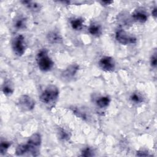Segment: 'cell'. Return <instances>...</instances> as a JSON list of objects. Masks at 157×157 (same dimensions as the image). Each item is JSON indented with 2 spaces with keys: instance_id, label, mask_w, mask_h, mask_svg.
Masks as SVG:
<instances>
[{
  "instance_id": "6da1fadb",
  "label": "cell",
  "mask_w": 157,
  "mask_h": 157,
  "mask_svg": "<svg viewBox=\"0 0 157 157\" xmlns=\"http://www.w3.org/2000/svg\"><path fill=\"white\" fill-rule=\"evenodd\" d=\"M42 139L40 134L34 133L32 134L26 144H22L17 146L15 153L18 156H23L26 153L37 156L39 154Z\"/></svg>"
},
{
  "instance_id": "7a4b0ae2",
  "label": "cell",
  "mask_w": 157,
  "mask_h": 157,
  "mask_svg": "<svg viewBox=\"0 0 157 157\" xmlns=\"http://www.w3.org/2000/svg\"><path fill=\"white\" fill-rule=\"evenodd\" d=\"M36 60L39 69L43 72L50 71L54 65L53 60L48 55L47 50L45 48L41 49L37 52Z\"/></svg>"
},
{
  "instance_id": "3957f363",
  "label": "cell",
  "mask_w": 157,
  "mask_h": 157,
  "mask_svg": "<svg viewBox=\"0 0 157 157\" xmlns=\"http://www.w3.org/2000/svg\"><path fill=\"white\" fill-rule=\"evenodd\" d=\"M59 96L58 88L53 85H48L40 95V101L46 104H50L57 99Z\"/></svg>"
},
{
  "instance_id": "277c9868",
  "label": "cell",
  "mask_w": 157,
  "mask_h": 157,
  "mask_svg": "<svg viewBox=\"0 0 157 157\" xmlns=\"http://www.w3.org/2000/svg\"><path fill=\"white\" fill-rule=\"evenodd\" d=\"M12 48L13 53L16 55L18 56H22L25 53L26 48L25 37L21 34L15 37L12 42Z\"/></svg>"
},
{
  "instance_id": "5b68a950",
  "label": "cell",
  "mask_w": 157,
  "mask_h": 157,
  "mask_svg": "<svg viewBox=\"0 0 157 157\" xmlns=\"http://www.w3.org/2000/svg\"><path fill=\"white\" fill-rule=\"evenodd\" d=\"M115 39L119 43L123 45L133 44L137 41L135 36L129 34L123 29H119L116 31Z\"/></svg>"
},
{
  "instance_id": "8992f818",
  "label": "cell",
  "mask_w": 157,
  "mask_h": 157,
  "mask_svg": "<svg viewBox=\"0 0 157 157\" xmlns=\"http://www.w3.org/2000/svg\"><path fill=\"white\" fill-rule=\"evenodd\" d=\"M18 104L21 109L26 111L32 110L35 107L34 100L28 95H21L18 99Z\"/></svg>"
},
{
  "instance_id": "52a82bcc",
  "label": "cell",
  "mask_w": 157,
  "mask_h": 157,
  "mask_svg": "<svg viewBox=\"0 0 157 157\" xmlns=\"http://www.w3.org/2000/svg\"><path fill=\"white\" fill-rule=\"evenodd\" d=\"M99 66L104 71H113L115 67V61L112 57L105 56L99 61Z\"/></svg>"
},
{
  "instance_id": "ba28073f",
  "label": "cell",
  "mask_w": 157,
  "mask_h": 157,
  "mask_svg": "<svg viewBox=\"0 0 157 157\" xmlns=\"http://www.w3.org/2000/svg\"><path fill=\"white\" fill-rule=\"evenodd\" d=\"M79 69V66L73 64L69 66L62 73V77L66 80H71L74 77Z\"/></svg>"
},
{
  "instance_id": "9c48e42d",
  "label": "cell",
  "mask_w": 157,
  "mask_h": 157,
  "mask_svg": "<svg viewBox=\"0 0 157 157\" xmlns=\"http://www.w3.org/2000/svg\"><path fill=\"white\" fill-rule=\"evenodd\" d=\"M132 18L136 21L144 23L147 21L148 15L145 10L142 9H137L132 13Z\"/></svg>"
},
{
  "instance_id": "30bf717a",
  "label": "cell",
  "mask_w": 157,
  "mask_h": 157,
  "mask_svg": "<svg viewBox=\"0 0 157 157\" xmlns=\"http://www.w3.org/2000/svg\"><path fill=\"white\" fill-rule=\"evenodd\" d=\"M26 18L22 16L19 15L15 18L13 21V27L17 29H23L26 27Z\"/></svg>"
},
{
  "instance_id": "8fae6325",
  "label": "cell",
  "mask_w": 157,
  "mask_h": 157,
  "mask_svg": "<svg viewBox=\"0 0 157 157\" xmlns=\"http://www.w3.org/2000/svg\"><path fill=\"white\" fill-rule=\"evenodd\" d=\"M47 40L52 44H60L62 42L63 38L61 34L55 31H52L48 33L47 36Z\"/></svg>"
},
{
  "instance_id": "7c38bea8",
  "label": "cell",
  "mask_w": 157,
  "mask_h": 157,
  "mask_svg": "<svg viewBox=\"0 0 157 157\" xmlns=\"http://www.w3.org/2000/svg\"><path fill=\"white\" fill-rule=\"evenodd\" d=\"M21 3L30 11L33 12H38L41 9V5L36 2L31 1H23Z\"/></svg>"
},
{
  "instance_id": "4fadbf2b",
  "label": "cell",
  "mask_w": 157,
  "mask_h": 157,
  "mask_svg": "<svg viewBox=\"0 0 157 157\" xmlns=\"http://www.w3.org/2000/svg\"><path fill=\"white\" fill-rule=\"evenodd\" d=\"M83 20L80 17L73 18L70 20V25L71 28L75 31L81 30L83 27Z\"/></svg>"
},
{
  "instance_id": "5bb4252c",
  "label": "cell",
  "mask_w": 157,
  "mask_h": 157,
  "mask_svg": "<svg viewBox=\"0 0 157 157\" xmlns=\"http://www.w3.org/2000/svg\"><path fill=\"white\" fill-rule=\"evenodd\" d=\"M88 32L93 36L99 37L102 34L101 26L96 23H91L88 28Z\"/></svg>"
},
{
  "instance_id": "9a60e30c",
  "label": "cell",
  "mask_w": 157,
  "mask_h": 157,
  "mask_svg": "<svg viewBox=\"0 0 157 157\" xmlns=\"http://www.w3.org/2000/svg\"><path fill=\"white\" fill-rule=\"evenodd\" d=\"M129 99L131 101V102H132L133 104H139L144 102V98L141 93L136 91V92L132 93L131 94L129 97Z\"/></svg>"
},
{
  "instance_id": "2e32d148",
  "label": "cell",
  "mask_w": 157,
  "mask_h": 157,
  "mask_svg": "<svg viewBox=\"0 0 157 157\" xmlns=\"http://www.w3.org/2000/svg\"><path fill=\"white\" fill-rule=\"evenodd\" d=\"M13 91H14V89L10 82L9 80L5 81L4 83L2 85V93L6 96H10L13 94Z\"/></svg>"
},
{
  "instance_id": "e0dca14e",
  "label": "cell",
  "mask_w": 157,
  "mask_h": 157,
  "mask_svg": "<svg viewBox=\"0 0 157 157\" xmlns=\"http://www.w3.org/2000/svg\"><path fill=\"white\" fill-rule=\"evenodd\" d=\"M110 102V99L109 96H102L96 100V105L100 108L107 107Z\"/></svg>"
},
{
  "instance_id": "ac0fdd59",
  "label": "cell",
  "mask_w": 157,
  "mask_h": 157,
  "mask_svg": "<svg viewBox=\"0 0 157 157\" xmlns=\"http://www.w3.org/2000/svg\"><path fill=\"white\" fill-rule=\"evenodd\" d=\"M10 146V143L8 141L6 140H2L1 142V144H0V152L1 154L4 155L5 154L7 150L9 148Z\"/></svg>"
},
{
  "instance_id": "d6986e66",
  "label": "cell",
  "mask_w": 157,
  "mask_h": 157,
  "mask_svg": "<svg viewBox=\"0 0 157 157\" xmlns=\"http://www.w3.org/2000/svg\"><path fill=\"white\" fill-rule=\"evenodd\" d=\"M58 134H59V138L62 140H68L70 138V136H71L69 132L67 131H66V129H63V128H60L59 129Z\"/></svg>"
},
{
  "instance_id": "ffe728a7",
  "label": "cell",
  "mask_w": 157,
  "mask_h": 157,
  "mask_svg": "<svg viewBox=\"0 0 157 157\" xmlns=\"http://www.w3.org/2000/svg\"><path fill=\"white\" fill-rule=\"evenodd\" d=\"M94 155V152L93 148L91 147H85L84 148L81 152V156H85V157H88V156H93Z\"/></svg>"
},
{
  "instance_id": "44dd1931",
  "label": "cell",
  "mask_w": 157,
  "mask_h": 157,
  "mask_svg": "<svg viewBox=\"0 0 157 157\" xmlns=\"http://www.w3.org/2000/svg\"><path fill=\"white\" fill-rule=\"evenodd\" d=\"M156 50L154 49L153 51L152 52V53L150 56V66L151 67L155 69L156 67V63H157V59H156Z\"/></svg>"
},
{
  "instance_id": "7402d4cb",
  "label": "cell",
  "mask_w": 157,
  "mask_h": 157,
  "mask_svg": "<svg viewBox=\"0 0 157 157\" xmlns=\"http://www.w3.org/2000/svg\"><path fill=\"white\" fill-rule=\"evenodd\" d=\"M136 155H137V156H151V155L149 154V153H148L147 151L144 150H141L137 151V153H136Z\"/></svg>"
},
{
  "instance_id": "603a6c76",
  "label": "cell",
  "mask_w": 157,
  "mask_h": 157,
  "mask_svg": "<svg viewBox=\"0 0 157 157\" xmlns=\"http://www.w3.org/2000/svg\"><path fill=\"white\" fill-rule=\"evenodd\" d=\"M113 2L112 1H104L101 2V3L102 6H109V5H110Z\"/></svg>"
},
{
  "instance_id": "cb8c5ba5",
  "label": "cell",
  "mask_w": 157,
  "mask_h": 157,
  "mask_svg": "<svg viewBox=\"0 0 157 157\" xmlns=\"http://www.w3.org/2000/svg\"><path fill=\"white\" fill-rule=\"evenodd\" d=\"M151 14H152V15H153V17H154V18L155 19H156V14H157V9H156V7H155L153 9V10H152V11H151Z\"/></svg>"
}]
</instances>
